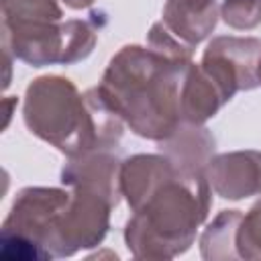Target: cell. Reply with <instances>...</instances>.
<instances>
[{"label": "cell", "instance_id": "6da1fadb", "mask_svg": "<svg viewBox=\"0 0 261 261\" xmlns=\"http://www.w3.org/2000/svg\"><path fill=\"white\" fill-rule=\"evenodd\" d=\"M188 63L167 59L151 47L124 45L112 55L96 88L135 135L157 143L181 122L179 84Z\"/></svg>", "mask_w": 261, "mask_h": 261}, {"label": "cell", "instance_id": "7a4b0ae2", "mask_svg": "<svg viewBox=\"0 0 261 261\" xmlns=\"http://www.w3.org/2000/svg\"><path fill=\"white\" fill-rule=\"evenodd\" d=\"M22 118L35 137L67 159L92 151H114L126 126L98 88L82 94L63 75H41L27 86Z\"/></svg>", "mask_w": 261, "mask_h": 261}, {"label": "cell", "instance_id": "3957f363", "mask_svg": "<svg viewBox=\"0 0 261 261\" xmlns=\"http://www.w3.org/2000/svg\"><path fill=\"white\" fill-rule=\"evenodd\" d=\"M212 188L204 173L175 171L128 218L124 243L135 259L167 261L186 253L208 218Z\"/></svg>", "mask_w": 261, "mask_h": 261}, {"label": "cell", "instance_id": "277c9868", "mask_svg": "<svg viewBox=\"0 0 261 261\" xmlns=\"http://www.w3.org/2000/svg\"><path fill=\"white\" fill-rule=\"evenodd\" d=\"M71 190L29 186L10 206L0 230V257L6 261L55 259V241Z\"/></svg>", "mask_w": 261, "mask_h": 261}, {"label": "cell", "instance_id": "5b68a950", "mask_svg": "<svg viewBox=\"0 0 261 261\" xmlns=\"http://www.w3.org/2000/svg\"><path fill=\"white\" fill-rule=\"evenodd\" d=\"M2 45L33 67L73 65L90 57L96 47L98 31L88 20L71 18L65 22L2 24Z\"/></svg>", "mask_w": 261, "mask_h": 261}, {"label": "cell", "instance_id": "8992f818", "mask_svg": "<svg viewBox=\"0 0 261 261\" xmlns=\"http://www.w3.org/2000/svg\"><path fill=\"white\" fill-rule=\"evenodd\" d=\"M259 59L261 39L220 35L206 45L200 67L214 80L224 100L230 102L237 92H249L259 86Z\"/></svg>", "mask_w": 261, "mask_h": 261}, {"label": "cell", "instance_id": "52a82bcc", "mask_svg": "<svg viewBox=\"0 0 261 261\" xmlns=\"http://www.w3.org/2000/svg\"><path fill=\"white\" fill-rule=\"evenodd\" d=\"M69 190L71 200L59 222L55 259L71 257L84 249L98 247L110 228V210L114 208L110 200L86 188Z\"/></svg>", "mask_w": 261, "mask_h": 261}, {"label": "cell", "instance_id": "ba28073f", "mask_svg": "<svg viewBox=\"0 0 261 261\" xmlns=\"http://www.w3.org/2000/svg\"><path fill=\"white\" fill-rule=\"evenodd\" d=\"M212 192L224 200L261 196V151L245 149L212 155L204 167Z\"/></svg>", "mask_w": 261, "mask_h": 261}, {"label": "cell", "instance_id": "9c48e42d", "mask_svg": "<svg viewBox=\"0 0 261 261\" xmlns=\"http://www.w3.org/2000/svg\"><path fill=\"white\" fill-rule=\"evenodd\" d=\"M120 167L122 159L114 151H92L80 157H69L61 169V184L67 188L92 190L116 206L122 196Z\"/></svg>", "mask_w": 261, "mask_h": 261}, {"label": "cell", "instance_id": "30bf717a", "mask_svg": "<svg viewBox=\"0 0 261 261\" xmlns=\"http://www.w3.org/2000/svg\"><path fill=\"white\" fill-rule=\"evenodd\" d=\"M157 149L177 171L204 173V167L214 155L216 139L204 124L179 122L167 139L157 141Z\"/></svg>", "mask_w": 261, "mask_h": 261}, {"label": "cell", "instance_id": "8fae6325", "mask_svg": "<svg viewBox=\"0 0 261 261\" xmlns=\"http://www.w3.org/2000/svg\"><path fill=\"white\" fill-rule=\"evenodd\" d=\"M218 16L216 0H165L161 22L173 37L196 49L210 37Z\"/></svg>", "mask_w": 261, "mask_h": 261}, {"label": "cell", "instance_id": "7c38bea8", "mask_svg": "<svg viewBox=\"0 0 261 261\" xmlns=\"http://www.w3.org/2000/svg\"><path fill=\"white\" fill-rule=\"evenodd\" d=\"M177 169L161 153H139L122 159L120 192L130 210H137Z\"/></svg>", "mask_w": 261, "mask_h": 261}, {"label": "cell", "instance_id": "4fadbf2b", "mask_svg": "<svg viewBox=\"0 0 261 261\" xmlns=\"http://www.w3.org/2000/svg\"><path fill=\"white\" fill-rule=\"evenodd\" d=\"M226 104L220 88L214 80L200 67V63L190 61L184 69L179 84V116L181 122L204 124Z\"/></svg>", "mask_w": 261, "mask_h": 261}, {"label": "cell", "instance_id": "5bb4252c", "mask_svg": "<svg viewBox=\"0 0 261 261\" xmlns=\"http://www.w3.org/2000/svg\"><path fill=\"white\" fill-rule=\"evenodd\" d=\"M241 210H220L200 237V255L206 261H234L241 259L237 251V232L241 224Z\"/></svg>", "mask_w": 261, "mask_h": 261}, {"label": "cell", "instance_id": "9a60e30c", "mask_svg": "<svg viewBox=\"0 0 261 261\" xmlns=\"http://www.w3.org/2000/svg\"><path fill=\"white\" fill-rule=\"evenodd\" d=\"M2 24L61 22L63 10L57 0H2Z\"/></svg>", "mask_w": 261, "mask_h": 261}, {"label": "cell", "instance_id": "2e32d148", "mask_svg": "<svg viewBox=\"0 0 261 261\" xmlns=\"http://www.w3.org/2000/svg\"><path fill=\"white\" fill-rule=\"evenodd\" d=\"M237 251L241 259H261V198L241 218Z\"/></svg>", "mask_w": 261, "mask_h": 261}, {"label": "cell", "instance_id": "e0dca14e", "mask_svg": "<svg viewBox=\"0 0 261 261\" xmlns=\"http://www.w3.org/2000/svg\"><path fill=\"white\" fill-rule=\"evenodd\" d=\"M218 14L226 27L251 31L261 24V0H222Z\"/></svg>", "mask_w": 261, "mask_h": 261}, {"label": "cell", "instance_id": "ac0fdd59", "mask_svg": "<svg viewBox=\"0 0 261 261\" xmlns=\"http://www.w3.org/2000/svg\"><path fill=\"white\" fill-rule=\"evenodd\" d=\"M147 47H151L153 51H157L159 55H163L167 59L181 61V63L192 61V53H194V49L188 47L186 43H181L177 37H173L161 20L151 24V29L147 33Z\"/></svg>", "mask_w": 261, "mask_h": 261}, {"label": "cell", "instance_id": "d6986e66", "mask_svg": "<svg viewBox=\"0 0 261 261\" xmlns=\"http://www.w3.org/2000/svg\"><path fill=\"white\" fill-rule=\"evenodd\" d=\"M67 8H71V10H84V8H88V6H92L96 0H61Z\"/></svg>", "mask_w": 261, "mask_h": 261}, {"label": "cell", "instance_id": "ffe728a7", "mask_svg": "<svg viewBox=\"0 0 261 261\" xmlns=\"http://www.w3.org/2000/svg\"><path fill=\"white\" fill-rule=\"evenodd\" d=\"M257 80H259V86H261V59H259V65H257Z\"/></svg>", "mask_w": 261, "mask_h": 261}]
</instances>
